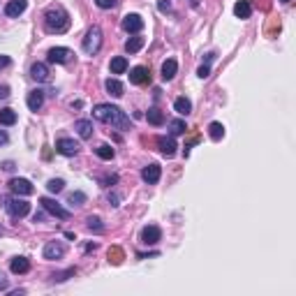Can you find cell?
Returning a JSON list of instances; mask_svg holds the SVG:
<instances>
[{
	"label": "cell",
	"mask_w": 296,
	"mask_h": 296,
	"mask_svg": "<svg viewBox=\"0 0 296 296\" xmlns=\"http://www.w3.org/2000/svg\"><path fill=\"white\" fill-rule=\"evenodd\" d=\"M14 123H16V111L14 109L0 111V125H14Z\"/></svg>",
	"instance_id": "83f0119b"
},
{
	"label": "cell",
	"mask_w": 296,
	"mask_h": 296,
	"mask_svg": "<svg viewBox=\"0 0 296 296\" xmlns=\"http://www.w3.org/2000/svg\"><path fill=\"white\" fill-rule=\"evenodd\" d=\"M95 248H97L95 243H88V246H86V252H93V250H95Z\"/></svg>",
	"instance_id": "7bdbcfd3"
},
{
	"label": "cell",
	"mask_w": 296,
	"mask_h": 296,
	"mask_svg": "<svg viewBox=\"0 0 296 296\" xmlns=\"http://www.w3.org/2000/svg\"><path fill=\"white\" fill-rule=\"evenodd\" d=\"M185 130H187V125H185V121H181V118H176V121H171V123H169V132H171V137L185 134Z\"/></svg>",
	"instance_id": "4316f807"
},
{
	"label": "cell",
	"mask_w": 296,
	"mask_h": 296,
	"mask_svg": "<svg viewBox=\"0 0 296 296\" xmlns=\"http://www.w3.org/2000/svg\"><path fill=\"white\" fill-rule=\"evenodd\" d=\"M130 81H132V84H137V86L151 84V70H148V67H144V65L132 67V72H130Z\"/></svg>",
	"instance_id": "30bf717a"
},
{
	"label": "cell",
	"mask_w": 296,
	"mask_h": 296,
	"mask_svg": "<svg viewBox=\"0 0 296 296\" xmlns=\"http://www.w3.org/2000/svg\"><path fill=\"white\" fill-rule=\"evenodd\" d=\"M7 141H10V137H7V132H5V130H0V146H3V144H7Z\"/></svg>",
	"instance_id": "ab89813d"
},
{
	"label": "cell",
	"mask_w": 296,
	"mask_h": 296,
	"mask_svg": "<svg viewBox=\"0 0 296 296\" xmlns=\"http://www.w3.org/2000/svg\"><path fill=\"white\" fill-rule=\"evenodd\" d=\"M93 116H95L97 121L106 123V125H114V127H121V130L130 127V118L125 116V111H121L114 104H97L93 109Z\"/></svg>",
	"instance_id": "6da1fadb"
},
{
	"label": "cell",
	"mask_w": 296,
	"mask_h": 296,
	"mask_svg": "<svg viewBox=\"0 0 296 296\" xmlns=\"http://www.w3.org/2000/svg\"><path fill=\"white\" fill-rule=\"evenodd\" d=\"M174 109L178 111L181 116H187L192 111V102L187 100V97H176V102H174Z\"/></svg>",
	"instance_id": "603a6c76"
},
{
	"label": "cell",
	"mask_w": 296,
	"mask_h": 296,
	"mask_svg": "<svg viewBox=\"0 0 296 296\" xmlns=\"http://www.w3.org/2000/svg\"><path fill=\"white\" fill-rule=\"evenodd\" d=\"M40 204L44 206V211H49L51 216L61 218V220H67V218H70V211H67V208H63V206L58 204V201H56V199H49V197H42V199H40Z\"/></svg>",
	"instance_id": "8992f818"
},
{
	"label": "cell",
	"mask_w": 296,
	"mask_h": 296,
	"mask_svg": "<svg viewBox=\"0 0 296 296\" xmlns=\"http://www.w3.org/2000/svg\"><path fill=\"white\" fill-rule=\"evenodd\" d=\"M10 97V86H0V100H7Z\"/></svg>",
	"instance_id": "74e56055"
},
{
	"label": "cell",
	"mask_w": 296,
	"mask_h": 296,
	"mask_svg": "<svg viewBox=\"0 0 296 296\" xmlns=\"http://www.w3.org/2000/svg\"><path fill=\"white\" fill-rule=\"evenodd\" d=\"M104 88H106V93H109V95H114V97H121L123 95V84L118 79H106Z\"/></svg>",
	"instance_id": "7402d4cb"
},
{
	"label": "cell",
	"mask_w": 296,
	"mask_h": 296,
	"mask_svg": "<svg viewBox=\"0 0 296 296\" xmlns=\"http://www.w3.org/2000/svg\"><path fill=\"white\" fill-rule=\"evenodd\" d=\"M88 229L95 231V234H102V231H104V225H102L100 218H88Z\"/></svg>",
	"instance_id": "d6a6232c"
},
{
	"label": "cell",
	"mask_w": 296,
	"mask_h": 296,
	"mask_svg": "<svg viewBox=\"0 0 296 296\" xmlns=\"http://www.w3.org/2000/svg\"><path fill=\"white\" fill-rule=\"evenodd\" d=\"M12 273H16V276H21V273H28L31 271V261H28V257H14L10 264Z\"/></svg>",
	"instance_id": "2e32d148"
},
{
	"label": "cell",
	"mask_w": 296,
	"mask_h": 296,
	"mask_svg": "<svg viewBox=\"0 0 296 296\" xmlns=\"http://www.w3.org/2000/svg\"><path fill=\"white\" fill-rule=\"evenodd\" d=\"M208 74H211V67L208 65H201L199 70H197V76H199V79H206Z\"/></svg>",
	"instance_id": "8d00e7d4"
},
{
	"label": "cell",
	"mask_w": 296,
	"mask_h": 296,
	"mask_svg": "<svg viewBox=\"0 0 296 296\" xmlns=\"http://www.w3.org/2000/svg\"><path fill=\"white\" fill-rule=\"evenodd\" d=\"M176 72H178V63H176L174 58H169V61L162 63V79H165V81H171V79H174Z\"/></svg>",
	"instance_id": "d6986e66"
},
{
	"label": "cell",
	"mask_w": 296,
	"mask_h": 296,
	"mask_svg": "<svg viewBox=\"0 0 296 296\" xmlns=\"http://www.w3.org/2000/svg\"><path fill=\"white\" fill-rule=\"evenodd\" d=\"M5 201V208L12 218H25L31 213V204L23 199H3Z\"/></svg>",
	"instance_id": "277c9868"
},
{
	"label": "cell",
	"mask_w": 296,
	"mask_h": 296,
	"mask_svg": "<svg viewBox=\"0 0 296 296\" xmlns=\"http://www.w3.org/2000/svg\"><path fill=\"white\" fill-rule=\"evenodd\" d=\"M46 187H49V192H56V195H58V192H63V187H65V181H63V178H51V181L46 183Z\"/></svg>",
	"instance_id": "1f68e13d"
},
{
	"label": "cell",
	"mask_w": 296,
	"mask_h": 296,
	"mask_svg": "<svg viewBox=\"0 0 296 296\" xmlns=\"http://www.w3.org/2000/svg\"><path fill=\"white\" fill-rule=\"evenodd\" d=\"M141 46H144V37H139V35L130 37V40L125 42V51H127V53H137Z\"/></svg>",
	"instance_id": "484cf974"
},
{
	"label": "cell",
	"mask_w": 296,
	"mask_h": 296,
	"mask_svg": "<svg viewBox=\"0 0 296 296\" xmlns=\"http://www.w3.org/2000/svg\"><path fill=\"white\" fill-rule=\"evenodd\" d=\"M31 76H33V79H35V81H42V84L51 79V74H49V67H46L44 63H35V65L31 67Z\"/></svg>",
	"instance_id": "e0dca14e"
},
{
	"label": "cell",
	"mask_w": 296,
	"mask_h": 296,
	"mask_svg": "<svg viewBox=\"0 0 296 296\" xmlns=\"http://www.w3.org/2000/svg\"><path fill=\"white\" fill-rule=\"evenodd\" d=\"M10 190L14 192V195H21V197H28L35 192V187H33L31 181H25V178H12L10 181Z\"/></svg>",
	"instance_id": "52a82bcc"
},
{
	"label": "cell",
	"mask_w": 296,
	"mask_h": 296,
	"mask_svg": "<svg viewBox=\"0 0 296 296\" xmlns=\"http://www.w3.org/2000/svg\"><path fill=\"white\" fill-rule=\"evenodd\" d=\"M44 28L49 33L63 35V33L70 28V14H67L61 5L49 7V10H46V14H44Z\"/></svg>",
	"instance_id": "7a4b0ae2"
},
{
	"label": "cell",
	"mask_w": 296,
	"mask_h": 296,
	"mask_svg": "<svg viewBox=\"0 0 296 296\" xmlns=\"http://www.w3.org/2000/svg\"><path fill=\"white\" fill-rule=\"evenodd\" d=\"M67 201H70L72 206H81L86 201V195H84V192H72V195L67 197Z\"/></svg>",
	"instance_id": "836d02e7"
},
{
	"label": "cell",
	"mask_w": 296,
	"mask_h": 296,
	"mask_svg": "<svg viewBox=\"0 0 296 296\" xmlns=\"http://www.w3.org/2000/svg\"><path fill=\"white\" fill-rule=\"evenodd\" d=\"M25 102H28V109L31 111H40L42 104H44V91H31Z\"/></svg>",
	"instance_id": "9a60e30c"
},
{
	"label": "cell",
	"mask_w": 296,
	"mask_h": 296,
	"mask_svg": "<svg viewBox=\"0 0 296 296\" xmlns=\"http://www.w3.org/2000/svg\"><path fill=\"white\" fill-rule=\"evenodd\" d=\"M157 10H160L162 14H167V12H171V3L169 0H160V3H157Z\"/></svg>",
	"instance_id": "e575fe53"
},
{
	"label": "cell",
	"mask_w": 296,
	"mask_h": 296,
	"mask_svg": "<svg viewBox=\"0 0 296 296\" xmlns=\"http://www.w3.org/2000/svg\"><path fill=\"white\" fill-rule=\"evenodd\" d=\"M72 51L65 49V46H53V49H49V53H46V58H49V63H58V65H67V63L72 61Z\"/></svg>",
	"instance_id": "5b68a950"
},
{
	"label": "cell",
	"mask_w": 296,
	"mask_h": 296,
	"mask_svg": "<svg viewBox=\"0 0 296 296\" xmlns=\"http://www.w3.org/2000/svg\"><path fill=\"white\" fill-rule=\"evenodd\" d=\"M157 146H160V153L167 155V157H171L176 153V148H178L176 141H174V137H160V139H157Z\"/></svg>",
	"instance_id": "5bb4252c"
},
{
	"label": "cell",
	"mask_w": 296,
	"mask_h": 296,
	"mask_svg": "<svg viewBox=\"0 0 296 296\" xmlns=\"http://www.w3.org/2000/svg\"><path fill=\"white\" fill-rule=\"evenodd\" d=\"M208 137H211L213 141H220L222 137H225V127H222V123H211V125H208Z\"/></svg>",
	"instance_id": "f1b7e54d"
},
{
	"label": "cell",
	"mask_w": 296,
	"mask_h": 296,
	"mask_svg": "<svg viewBox=\"0 0 296 296\" xmlns=\"http://www.w3.org/2000/svg\"><path fill=\"white\" fill-rule=\"evenodd\" d=\"M123 259H125V255H123V250H121V248H109V261H111V264H121V261Z\"/></svg>",
	"instance_id": "4dcf8cb0"
},
{
	"label": "cell",
	"mask_w": 296,
	"mask_h": 296,
	"mask_svg": "<svg viewBox=\"0 0 296 296\" xmlns=\"http://www.w3.org/2000/svg\"><path fill=\"white\" fill-rule=\"evenodd\" d=\"M56 151L65 157H74L79 153V144L74 139H58L56 141Z\"/></svg>",
	"instance_id": "ba28073f"
},
{
	"label": "cell",
	"mask_w": 296,
	"mask_h": 296,
	"mask_svg": "<svg viewBox=\"0 0 296 296\" xmlns=\"http://www.w3.org/2000/svg\"><path fill=\"white\" fill-rule=\"evenodd\" d=\"M63 255H65V248H63L61 243L51 241L44 246V259H61Z\"/></svg>",
	"instance_id": "4fadbf2b"
},
{
	"label": "cell",
	"mask_w": 296,
	"mask_h": 296,
	"mask_svg": "<svg viewBox=\"0 0 296 296\" xmlns=\"http://www.w3.org/2000/svg\"><path fill=\"white\" fill-rule=\"evenodd\" d=\"M141 28H144V19L139 14H127L123 19V31L125 33H132V35H139Z\"/></svg>",
	"instance_id": "9c48e42d"
},
{
	"label": "cell",
	"mask_w": 296,
	"mask_h": 296,
	"mask_svg": "<svg viewBox=\"0 0 296 296\" xmlns=\"http://www.w3.org/2000/svg\"><path fill=\"white\" fill-rule=\"evenodd\" d=\"M10 63H12L10 56H0V70H5V67L10 65Z\"/></svg>",
	"instance_id": "f35d334b"
},
{
	"label": "cell",
	"mask_w": 296,
	"mask_h": 296,
	"mask_svg": "<svg viewBox=\"0 0 296 296\" xmlns=\"http://www.w3.org/2000/svg\"><path fill=\"white\" fill-rule=\"evenodd\" d=\"M74 130L79 132L81 139H91V137H93V121H76Z\"/></svg>",
	"instance_id": "ffe728a7"
},
{
	"label": "cell",
	"mask_w": 296,
	"mask_h": 296,
	"mask_svg": "<svg viewBox=\"0 0 296 296\" xmlns=\"http://www.w3.org/2000/svg\"><path fill=\"white\" fill-rule=\"evenodd\" d=\"M280 3H289V0H280Z\"/></svg>",
	"instance_id": "ee69618b"
},
{
	"label": "cell",
	"mask_w": 296,
	"mask_h": 296,
	"mask_svg": "<svg viewBox=\"0 0 296 296\" xmlns=\"http://www.w3.org/2000/svg\"><path fill=\"white\" fill-rule=\"evenodd\" d=\"M95 153H97V157H100V160H111V157H114V148H111L109 144L97 146Z\"/></svg>",
	"instance_id": "f546056e"
},
{
	"label": "cell",
	"mask_w": 296,
	"mask_h": 296,
	"mask_svg": "<svg viewBox=\"0 0 296 296\" xmlns=\"http://www.w3.org/2000/svg\"><path fill=\"white\" fill-rule=\"evenodd\" d=\"M160 238H162L160 227L148 225V227H144V229H141V243H146V246H155Z\"/></svg>",
	"instance_id": "8fae6325"
},
{
	"label": "cell",
	"mask_w": 296,
	"mask_h": 296,
	"mask_svg": "<svg viewBox=\"0 0 296 296\" xmlns=\"http://www.w3.org/2000/svg\"><path fill=\"white\" fill-rule=\"evenodd\" d=\"M111 74H123V72L127 70V61L123 58V56H118V58H111Z\"/></svg>",
	"instance_id": "cb8c5ba5"
},
{
	"label": "cell",
	"mask_w": 296,
	"mask_h": 296,
	"mask_svg": "<svg viewBox=\"0 0 296 296\" xmlns=\"http://www.w3.org/2000/svg\"><path fill=\"white\" fill-rule=\"evenodd\" d=\"M25 7H28L25 0H10L7 7H5V14L7 16H19V14H23V12H25Z\"/></svg>",
	"instance_id": "ac0fdd59"
},
{
	"label": "cell",
	"mask_w": 296,
	"mask_h": 296,
	"mask_svg": "<svg viewBox=\"0 0 296 296\" xmlns=\"http://www.w3.org/2000/svg\"><path fill=\"white\" fill-rule=\"evenodd\" d=\"M160 176H162V169L157 165H148L141 169V178H144V183H148V185L160 181Z\"/></svg>",
	"instance_id": "7c38bea8"
},
{
	"label": "cell",
	"mask_w": 296,
	"mask_h": 296,
	"mask_svg": "<svg viewBox=\"0 0 296 296\" xmlns=\"http://www.w3.org/2000/svg\"><path fill=\"white\" fill-rule=\"evenodd\" d=\"M97 7H102V10H111V7L116 5V0H95Z\"/></svg>",
	"instance_id": "d590c367"
},
{
	"label": "cell",
	"mask_w": 296,
	"mask_h": 296,
	"mask_svg": "<svg viewBox=\"0 0 296 296\" xmlns=\"http://www.w3.org/2000/svg\"><path fill=\"white\" fill-rule=\"evenodd\" d=\"M0 167H3V169H5V171H12V169H14V162H3V165H0Z\"/></svg>",
	"instance_id": "60d3db41"
},
{
	"label": "cell",
	"mask_w": 296,
	"mask_h": 296,
	"mask_svg": "<svg viewBox=\"0 0 296 296\" xmlns=\"http://www.w3.org/2000/svg\"><path fill=\"white\" fill-rule=\"evenodd\" d=\"M0 289H7V280L3 276H0Z\"/></svg>",
	"instance_id": "b9f144b4"
},
{
	"label": "cell",
	"mask_w": 296,
	"mask_h": 296,
	"mask_svg": "<svg viewBox=\"0 0 296 296\" xmlns=\"http://www.w3.org/2000/svg\"><path fill=\"white\" fill-rule=\"evenodd\" d=\"M234 14L238 16V19H248V16L252 14V7H250V0H238L234 5Z\"/></svg>",
	"instance_id": "44dd1931"
},
{
	"label": "cell",
	"mask_w": 296,
	"mask_h": 296,
	"mask_svg": "<svg viewBox=\"0 0 296 296\" xmlns=\"http://www.w3.org/2000/svg\"><path fill=\"white\" fill-rule=\"evenodd\" d=\"M146 118H148V123H151V125H162V123H165V116H162V111L157 109V106H153V109H148V114H146Z\"/></svg>",
	"instance_id": "d4e9b609"
},
{
	"label": "cell",
	"mask_w": 296,
	"mask_h": 296,
	"mask_svg": "<svg viewBox=\"0 0 296 296\" xmlns=\"http://www.w3.org/2000/svg\"><path fill=\"white\" fill-rule=\"evenodd\" d=\"M100 46H102V31L97 28V25H93L91 31H88V35H86V40H84V51L88 56H95L97 51H100Z\"/></svg>",
	"instance_id": "3957f363"
}]
</instances>
